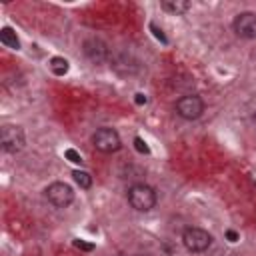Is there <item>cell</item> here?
<instances>
[{"label": "cell", "mask_w": 256, "mask_h": 256, "mask_svg": "<svg viewBox=\"0 0 256 256\" xmlns=\"http://www.w3.org/2000/svg\"><path fill=\"white\" fill-rule=\"evenodd\" d=\"M128 202L138 212H148L156 206V190L148 184H134L128 188Z\"/></svg>", "instance_id": "6da1fadb"}, {"label": "cell", "mask_w": 256, "mask_h": 256, "mask_svg": "<svg viewBox=\"0 0 256 256\" xmlns=\"http://www.w3.org/2000/svg\"><path fill=\"white\" fill-rule=\"evenodd\" d=\"M182 242L188 252H206L212 246V234L206 232L204 228L190 226L182 232Z\"/></svg>", "instance_id": "7a4b0ae2"}, {"label": "cell", "mask_w": 256, "mask_h": 256, "mask_svg": "<svg viewBox=\"0 0 256 256\" xmlns=\"http://www.w3.org/2000/svg\"><path fill=\"white\" fill-rule=\"evenodd\" d=\"M204 112V102L198 94H186L176 100V114L184 120H196Z\"/></svg>", "instance_id": "3957f363"}, {"label": "cell", "mask_w": 256, "mask_h": 256, "mask_svg": "<svg viewBox=\"0 0 256 256\" xmlns=\"http://www.w3.org/2000/svg\"><path fill=\"white\" fill-rule=\"evenodd\" d=\"M24 130L20 126H14V124H4L0 128V144H2V150L4 152H18L24 148Z\"/></svg>", "instance_id": "277c9868"}, {"label": "cell", "mask_w": 256, "mask_h": 256, "mask_svg": "<svg viewBox=\"0 0 256 256\" xmlns=\"http://www.w3.org/2000/svg\"><path fill=\"white\" fill-rule=\"evenodd\" d=\"M92 144L96 146V150L104 152V154H110V152H116L120 150L122 142H120V136L114 128H98L94 134H92Z\"/></svg>", "instance_id": "5b68a950"}, {"label": "cell", "mask_w": 256, "mask_h": 256, "mask_svg": "<svg viewBox=\"0 0 256 256\" xmlns=\"http://www.w3.org/2000/svg\"><path fill=\"white\" fill-rule=\"evenodd\" d=\"M44 194H46L48 202H50L52 206H56V208H66V206H70L72 200H74L72 188H70L68 184H64V182H52V184L44 190Z\"/></svg>", "instance_id": "8992f818"}, {"label": "cell", "mask_w": 256, "mask_h": 256, "mask_svg": "<svg viewBox=\"0 0 256 256\" xmlns=\"http://www.w3.org/2000/svg\"><path fill=\"white\" fill-rule=\"evenodd\" d=\"M232 28L240 38H246V40L256 38V12H240L234 18Z\"/></svg>", "instance_id": "52a82bcc"}, {"label": "cell", "mask_w": 256, "mask_h": 256, "mask_svg": "<svg viewBox=\"0 0 256 256\" xmlns=\"http://www.w3.org/2000/svg\"><path fill=\"white\" fill-rule=\"evenodd\" d=\"M82 50H84V56L90 62H94V64H102L108 58V48H106V44L100 38H88V40H84Z\"/></svg>", "instance_id": "ba28073f"}, {"label": "cell", "mask_w": 256, "mask_h": 256, "mask_svg": "<svg viewBox=\"0 0 256 256\" xmlns=\"http://www.w3.org/2000/svg\"><path fill=\"white\" fill-rule=\"evenodd\" d=\"M160 6H162V10H166L170 14H184L190 10L192 4L188 0H162Z\"/></svg>", "instance_id": "9c48e42d"}, {"label": "cell", "mask_w": 256, "mask_h": 256, "mask_svg": "<svg viewBox=\"0 0 256 256\" xmlns=\"http://www.w3.org/2000/svg\"><path fill=\"white\" fill-rule=\"evenodd\" d=\"M0 42H2L4 46L12 48V50H18V48H20V40H18L16 32H14L10 26H4V28L0 30Z\"/></svg>", "instance_id": "30bf717a"}, {"label": "cell", "mask_w": 256, "mask_h": 256, "mask_svg": "<svg viewBox=\"0 0 256 256\" xmlns=\"http://www.w3.org/2000/svg\"><path fill=\"white\" fill-rule=\"evenodd\" d=\"M48 66H50L52 74H56V76H64V74L68 72V68H70L68 60H66V58H60V56H54Z\"/></svg>", "instance_id": "8fae6325"}, {"label": "cell", "mask_w": 256, "mask_h": 256, "mask_svg": "<svg viewBox=\"0 0 256 256\" xmlns=\"http://www.w3.org/2000/svg\"><path fill=\"white\" fill-rule=\"evenodd\" d=\"M72 178H74V182H76L80 188H84V190H88V188L92 186V176H90L86 170H74V172H72Z\"/></svg>", "instance_id": "7c38bea8"}, {"label": "cell", "mask_w": 256, "mask_h": 256, "mask_svg": "<svg viewBox=\"0 0 256 256\" xmlns=\"http://www.w3.org/2000/svg\"><path fill=\"white\" fill-rule=\"evenodd\" d=\"M64 156H66V158H68L72 164H82V156H80V154H78L74 148H68V150L64 152Z\"/></svg>", "instance_id": "4fadbf2b"}, {"label": "cell", "mask_w": 256, "mask_h": 256, "mask_svg": "<svg viewBox=\"0 0 256 256\" xmlns=\"http://www.w3.org/2000/svg\"><path fill=\"white\" fill-rule=\"evenodd\" d=\"M134 148H136V150H138L140 154H148V152H150L148 144H146V142H144V140H142L140 136H136V138H134Z\"/></svg>", "instance_id": "5bb4252c"}, {"label": "cell", "mask_w": 256, "mask_h": 256, "mask_svg": "<svg viewBox=\"0 0 256 256\" xmlns=\"http://www.w3.org/2000/svg\"><path fill=\"white\" fill-rule=\"evenodd\" d=\"M74 246L80 248V250H86V252L94 250V244L92 242H84V240H74Z\"/></svg>", "instance_id": "9a60e30c"}, {"label": "cell", "mask_w": 256, "mask_h": 256, "mask_svg": "<svg viewBox=\"0 0 256 256\" xmlns=\"http://www.w3.org/2000/svg\"><path fill=\"white\" fill-rule=\"evenodd\" d=\"M226 240L228 242H238L240 240V234L236 230H226Z\"/></svg>", "instance_id": "2e32d148"}, {"label": "cell", "mask_w": 256, "mask_h": 256, "mask_svg": "<svg viewBox=\"0 0 256 256\" xmlns=\"http://www.w3.org/2000/svg\"><path fill=\"white\" fill-rule=\"evenodd\" d=\"M150 28H152V30H154V36H156V38H160V40H162V42H168V40H166V36H164V34H162V30H158V28H156V26H154V24H150Z\"/></svg>", "instance_id": "e0dca14e"}, {"label": "cell", "mask_w": 256, "mask_h": 256, "mask_svg": "<svg viewBox=\"0 0 256 256\" xmlns=\"http://www.w3.org/2000/svg\"><path fill=\"white\" fill-rule=\"evenodd\" d=\"M134 102H136V104H146V96H144V94H136Z\"/></svg>", "instance_id": "ac0fdd59"}, {"label": "cell", "mask_w": 256, "mask_h": 256, "mask_svg": "<svg viewBox=\"0 0 256 256\" xmlns=\"http://www.w3.org/2000/svg\"><path fill=\"white\" fill-rule=\"evenodd\" d=\"M254 124H256V114H254Z\"/></svg>", "instance_id": "d6986e66"}]
</instances>
